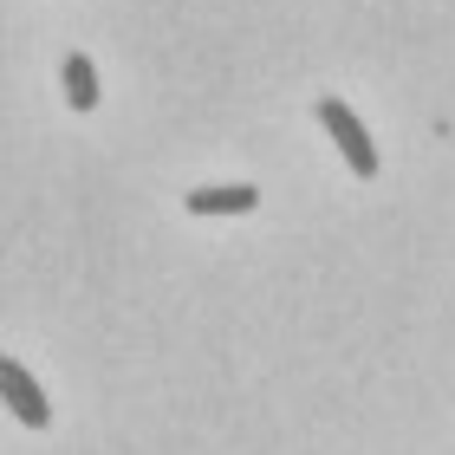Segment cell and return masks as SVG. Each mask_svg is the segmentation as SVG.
<instances>
[{
    "label": "cell",
    "instance_id": "obj_1",
    "mask_svg": "<svg viewBox=\"0 0 455 455\" xmlns=\"http://www.w3.org/2000/svg\"><path fill=\"white\" fill-rule=\"evenodd\" d=\"M319 124L339 137V150H345V163H351V176H378V150H371V137H364V124H358V111L345 105V98H319Z\"/></svg>",
    "mask_w": 455,
    "mask_h": 455
},
{
    "label": "cell",
    "instance_id": "obj_2",
    "mask_svg": "<svg viewBox=\"0 0 455 455\" xmlns=\"http://www.w3.org/2000/svg\"><path fill=\"white\" fill-rule=\"evenodd\" d=\"M0 390H7V410L27 429H46L52 423V403H46V390L33 384V371L20 364V358H0Z\"/></svg>",
    "mask_w": 455,
    "mask_h": 455
},
{
    "label": "cell",
    "instance_id": "obj_3",
    "mask_svg": "<svg viewBox=\"0 0 455 455\" xmlns=\"http://www.w3.org/2000/svg\"><path fill=\"white\" fill-rule=\"evenodd\" d=\"M260 202L254 182H221V189H189V215H247Z\"/></svg>",
    "mask_w": 455,
    "mask_h": 455
},
{
    "label": "cell",
    "instance_id": "obj_4",
    "mask_svg": "<svg viewBox=\"0 0 455 455\" xmlns=\"http://www.w3.org/2000/svg\"><path fill=\"white\" fill-rule=\"evenodd\" d=\"M66 105L72 111H98V72L85 52H66Z\"/></svg>",
    "mask_w": 455,
    "mask_h": 455
}]
</instances>
